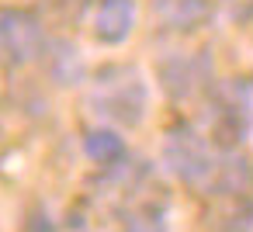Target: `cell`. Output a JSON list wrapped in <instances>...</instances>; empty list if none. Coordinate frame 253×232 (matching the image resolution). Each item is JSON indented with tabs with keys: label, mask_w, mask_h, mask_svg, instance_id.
Instances as JSON below:
<instances>
[{
	"label": "cell",
	"mask_w": 253,
	"mask_h": 232,
	"mask_svg": "<svg viewBox=\"0 0 253 232\" xmlns=\"http://www.w3.org/2000/svg\"><path fill=\"white\" fill-rule=\"evenodd\" d=\"M94 104L101 108V115L125 121V125H135V121H142V111H146V83L135 70L111 66L97 77Z\"/></svg>",
	"instance_id": "1"
},
{
	"label": "cell",
	"mask_w": 253,
	"mask_h": 232,
	"mask_svg": "<svg viewBox=\"0 0 253 232\" xmlns=\"http://www.w3.org/2000/svg\"><path fill=\"white\" fill-rule=\"evenodd\" d=\"M45 49V32L28 11H0V59L7 66H25Z\"/></svg>",
	"instance_id": "2"
},
{
	"label": "cell",
	"mask_w": 253,
	"mask_h": 232,
	"mask_svg": "<svg viewBox=\"0 0 253 232\" xmlns=\"http://www.w3.org/2000/svg\"><path fill=\"white\" fill-rule=\"evenodd\" d=\"M163 159H167V166H170L184 184H201V180H208V177L215 173L208 146H205L194 132H187V128L170 132V139H167V146H163Z\"/></svg>",
	"instance_id": "3"
},
{
	"label": "cell",
	"mask_w": 253,
	"mask_h": 232,
	"mask_svg": "<svg viewBox=\"0 0 253 232\" xmlns=\"http://www.w3.org/2000/svg\"><path fill=\"white\" fill-rule=\"evenodd\" d=\"M135 25V7L132 0H101V7L94 14V35L104 45H118L132 35Z\"/></svg>",
	"instance_id": "4"
},
{
	"label": "cell",
	"mask_w": 253,
	"mask_h": 232,
	"mask_svg": "<svg viewBox=\"0 0 253 232\" xmlns=\"http://www.w3.org/2000/svg\"><path fill=\"white\" fill-rule=\"evenodd\" d=\"M160 18L177 32H194L208 21V0H163Z\"/></svg>",
	"instance_id": "5"
},
{
	"label": "cell",
	"mask_w": 253,
	"mask_h": 232,
	"mask_svg": "<svg viewBox=\"0 0 253 232\" xmlns=\"http://www.w3.org/2000/svg\"><path fill=\"white\" fill-rule=\"evenodd\" d=\"M84 153H87L94 163L111 166L115 159H122L125 142H122V135H118L115 128H94V132H87V139H84Z\"/></svg>",
	"instance_id": "6"
},
{
	"label": "cell",
	"mask_w": 253,
	"mask_h": 232,
	"mask_svg": "<svg viewBox=\"0 0 253 232\" xmlns=\"http://www.w3.org/2000/svg\"><path fill=\"white\" fill-rule=\"evenodd\" d=\"M160 73H163V80H167V87H170L173 94H191V90H194V80H198L194 63H187V59H173V63L160 66Z\"/></svg>",
	"instance_id": "7"
},
{
	"label": "cell",
	"mask_w": 253,
	"mask_h": 232,
	"mask_svg": "<svg viewBox=\"0 0 253 232\" xmlns=\"http://www.w3.org/2000/svg\"><path fill=\"white\" fill-rule=\"evenodd\" d=\"M218 232H253V201L236 197V201H232V208L222 215Z\"/></svg>",
	"instance_id": "8"
},
{
	"label": "cell",
	"mask_w": 253,
	"mask_h": 232,
	"mask_svg": "<svg viewBox=\"0 0 253 232\" xmlns=\"http://www.w3.org/2000/svg\"><path fill=\"white\" fill-rule=\"evenodd\" d=\"M125 232H167L163 225V211L160 208H135V215L125 222Z\"/></svg>",
	"instance_id": "9"
}]
</instances>
